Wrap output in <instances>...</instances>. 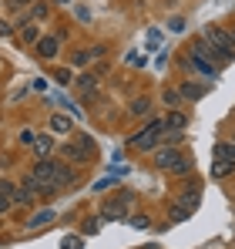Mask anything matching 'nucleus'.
Returning <instances> with one entry per match:
<instances>
[{
  "label": "nucleus",
  "instance_id": "14",
  "mask_svg": "<svg viewBox=\"0 0 235 249\" xmlns=\"http://www.w3.org/2000/svg\"><path fill=\"white\" fill-rule=\"evenodd\" d=\"M151 111V105H148V98H138L134 105H131V115H148Z\"/></svg>",
  "mask_w": 235,
  "mask_h": 249
},
{
  "label": "nucleus",
  "instance_id": "2",
  "mask_svg": "<svg viewBox=\"0 0 235 249\" xmlns=\"http://www.w3.org/2000/svg\"><path fill=\"white\" fill-rule=\"evenodd\" d=\"M31 175H34L40 185H44V192H54V175H57V162H50V159H37Z\"/></svg>",
  "mask_w": 235,
  "mask_h": 249
},
{
  "label": "nucleus",
  "instance_id": "12",
  "mask_svg": "<svg viewBox=\"0 0 235 249\" xmlns=\"http://www.w3.org/2000/svg\"><path fill=\"white\" fill-rule=\"evenodd\" d=\"M165 128H168V131H178V128H185V115H182V111H171V115L165 118Z\"/></svg>",
  "mask_w": 235,
  "mask_h": 249
},
{
  "label": "nucleus",
  "instance_id": "8",
  "mask_svg": "<svg viewBox=\"0 0 235 249\" xmlns=\"http://www.w3.org/2000/svg\"><path fill=\"white\" fill-rule=\"evenodd\" d=\"M37 54L50 61V57L57 54V37H40V41H37Z\"/></svg>",
  "mask_w": 235,
  "mask_h": 249
},
{
  "label": "nucleus",
  "instance_id": "6",
  "mask_svg": "<svg viewBox=\"0 0 235 249\" xmlns=\"http://www.w3.org/2000/svg\"><path fill=\"white\" fill-rule=\"evenodd\" d=\"M61 155L67 162H74V165H84L87 162V148L84 145H61Z\"/></svg>",
  "mask_w": 235,
  "mask_h": 249
},
{
  "label": "nucleus",
  "instance_id": "30",
  "mask_svg": "<svg viewBox=\"0 0 235 249\" xmlns=\"http://www.w3.org/2000/svg\"><path fill=\"white\" fill-rule=\"evenodd\" d=\"M54 3H71V0H54Z\"/></svg>",
  "mask_w": 235,
  "mask_h": 249
},
{
  "label": "nucleus",
  "instance_id": "19",
  "mask_svg": "<svg viewBox=\"0 0 235 249\" xmlns=\"http://www.w3.org/2000/svg\"><path fill=\"white\" fill-rule=\"evenodd\" d=\"M171 215H175V219H188V215H192V209H185L182 202H178V206L171 209Z\"/></svg>",
  "mask_w": 235,
  "mask_h": 249
},
{
  "label": "nucleus",
  "instance_id": "20",
  "mask_svg": "<svg viewBox=\"0 0 235 249\" xmlns=\"http://www.w3.org/2000/svg\"><path fill=\"white\" fill-rule=\"evenodd\" d=\"M218 159H235V145H218Z\"/></svg>",
  "mask_w": 235,
  "mask_h": 249
},
{
  "label": "nucleus",
  "instance_id": "4",
  "mask_svg": "<svg viewBox=\"0 0 235 249\" xmlns=\"http://www.w3.org/2000/svg\"><path fill=\"white\" fill-rule=\"evenodd\" d=\"M192 54H198V57H205V61H212V64H222V61H229L218 47L212 41H205V37H198L195 44H192Z\"/></svg>",
  "mask_w": 235,
  "mask_h": 249
},
{
  "label": "nucleus",
  "instance_id": "3",
  "mask_svg": "<svg viewBox=\"0 0 235 249\" xmlns=\"http://www.w3.org/2000/svg\"><path fill=\"white\" fill-rule=\"evenodd\" d=\"M205 41H212L222 54H225V57H229V61L235 57V44H232V37H229L222 27H208V31H205Z\"/></svg>",
  "mask_w": 235,
  "mask_h": 249
},
{
  "label": "nucleus",
  "instance_id": "5",
  "mask_svg": "<svg viewBox=\"0 0 235 249\" xmlns=\"http://www.w3.org/2000/svg\"><path fill=\"white\" fill-rule=\"evenodd\" d=\"M74 182H78V168H71V165H57V175H54V192L67 189V185H74Z\"/></svg>",
  "mask_w": 235,
  "mask_h": 249
},
{
  "label": "nucleus",
  "instance_id": "11",
  "mask_svg": "<svg viewBox=\"0 0 235 249\" xmlns=\"http://www.w3.org/2000/svg\"><path fill=\"white\" fill-rule=\"evenodd\" d=\"M192 68H198V71H201V74H208V78L215 74V64H212V61H205V57H198V54H192Z\"/></svg>",
  "mask_w": 235,
  "mask_h": 249
},
{
  "label": "nucleus",
  "instance_id": "18",
  "mask_svg": "<svg viewBox=\"0 0 235 249\" xmlns=\"http://www.w3.org/2000/svg\"><path fill=\"white\" fill-rule=\"evenodd\" d=\"M178 101H182V91H171V88H168V91H165V105H171V108H175Z\"/></svg>",
  "mask_w": 235,
  "mask_h": 249
},
{
  "label": "nucleus",
  "instance_id": "9",
  "mask_svg": "<svg viewBox=\"0 0 235 249\" xmlns=\"http://www.w3.org/2000/svg\"><path fill=\"white\" fill-rule=\"evenodd\" d=\"M74 124H71V118H64V115H54L50 118V131H57V135H67Z\"/></svg>",
  "mask_w": 235,
  "mask_h": 249
},
{
  "label": "nucleus",
  "instance_id": "26",
  "mask_svg": "<svg viewBox=\"0 0 235 249\" xmlns=\"http://www.w3.org/2000/svg\"><path fill=\"white\" fill-rule=\"evenodd\" d=\"M10 202H14V199H7V196H0V212H7V209H10Z\"/></svg>",
  "mask_w": 235,
  "mask_h": 249
},
{
  "label": "nucleus",
  "instance_id": "21",
  "mask_svg": "<svg viewBox=\"0 0 235 249\" xmlns=\"http://www.w3.org/2000/svg\"><path fill=\"white\" fill-rule=\"evenodd\" d=\"M225 172H232V165H229V162H225V165H222V162H218V165L212 168V175H215V178H222V175H225Z\"/></svg>",
  "mask_w": 235,
  "mask_h": 249
},
{
  "label": "nucleus",
  "instance_id": "1",
  "mask_svg": "<svg viewBox=\"0 0 235 249\" xmlns=\"http://www.w3.org/2000/svg\"><path fill=\"white\" fill-rule=\"evenodd\" d=\"M155 165L158 168H171V172H188V159H182V152H175V148H158Z\"/></svg>",
  "mask_w": 235,
  "mask_h": 249
},
{
  "label": "nucleus",
  "instance_id": "13",
  "mask_svg": "<svg viewBox=\"0 0 235 249\" xmlns=\"http://www.w3.org/2000/svg\"><path fill=\"white\" fill-rule=\"evenodd\" d=\"M20 41H24V44H37V41H40V34H37V24H27V27L20 31Z\"/></svg>",
  "mask_w": 235,
  "mask_h": 249
},
{
  "label": "nucleus",
  "instance_id": "16",
  "mask_svg": "<svg viewBox=\"0 0 235 249\" xmlns=\"http://www.w3.org/2000/svg\"><path fill=\"white\" fill-rule=\"evenodd\" d=\"M182 94H185V98H201L205 88H198V84H182Z\"/></svg>",
  "mask_w": 235,
  "mask_h": 249
},
{
  "label": "nucleus",
  "instance_id": "28",
  "mask_svg": "<svg viewBox=\"0 0 235 249\" xmlns=\"http://www.w3.org/2000/svg\"><path fill=\"white\" fill-rule=\"evenodd\" d=\"M0 34H10V27H7V24H3V20H0Z\"/></svg>",
  "mask_w": 235,
  "mask_h": 249
},
{
  "label": "nucleus",
  "instance_id": "17",
  "mask_svg": "<svg viewBox=\"0 0 235 249\" xmlns=\"http://www.w3.org/2000/svg\"><path fill=\"white\" fill-rule=\"evenodd\" d=\"M78 84H81V91H94L98 88V78L94 74H84V78H78Z\"/></svg>",
  "mask_w": 235,
  "mask_h": 249
},
{
  "label": "nucleus",
  "instance_id": "24",
  "mask_svg": "<svg viewBox=\"0 0 235 249\" xmlns=\"http://www.w3.org/2000/svg\"><path fill=\"white\" fill-rule=\"evenodd\" d=\"M165 142H168V145H178V142H182V135H178V131H168V135H165Z\"/></svg>",
  "mask_w": 235,
  "mask_h": 249
},
{
  "label": "nucleus",
  "instance_id": "29",
  "mask_svg": "<svg viewBox=\"0 0 235 249\" xmlns=\"http://www.w3.org/2000/svg\"><path fill=\"white\" fill-rule=\"evenodd\" d=\"M229 37H232V44H235V27H232V34H229Z\"/></svg>",
  "mask_w": 235,
  "mask_h": 249
},
{
  "label": "nucleus",
  "instance_id": "22",
  "mask_svg": "<svg viewBox=\"0 0 235 249\" xmlns=\"http://www.w3.org/2000/svg\"><path fill=\"white\" fill-rule=\"evenodd\" d=\"M61 246H64V249H78V246H81V239H78V236H67Z\"/></svg>",
  "mask_w": 235,
  "mask_h": 249
},
{
  "label": "nucleus",
  "instance_id": "25",
  "mask_svg": "<svg viewBox=\"0 0 235 249\" xmlns=\"http://www.w3.org/2000/svg\"><path fill=\"white\" fill-rule=\"evenodd\" d=\"M34 17H37V20H44V17H47V7H44V3H37V7H34Z\"/></svg>",
  "mask_w": 235,
  "mask_h": 249
},
{
  "label": "nucleus",
  "instance_id": "15",
  "mask_svg": "<svg viewBox=\"0 0 235 249\" xmlns=\"http://www.w3.org/2000/svg\"><path fill=\"white\" fill-rule=\"evenodd\" d=\"M182 206H185V209H195L198 206V189H188V192L182 196Z\"/></svg>",
  "mask_w": 235,
  "mask_h": 249
},
{
  "label": "nucleus",
  "instance_id": "7",
  "mask_svg": "<svg viewBox=\"0 0 235 249\" xmlns=\"http://www.w3.org/2000/svg\"><path fill=\"white\" fill-rule=\"evenodd\" d=\"M54 219H57V212H54V209H40L37 215H31V219H27V226H31V229H44V226H50Z\"/></svg>",
  "mask_w": 235,
  "mask_h": 249
},
{
  "label": "nucleus",
  "instance_id": "27",
  "mask_svg": "<svg viewBox=\"0 0 235 249\" xmlns=\"http://www.w3.org/2000/svg\"><path fill=\"white\" fill-rule=\"evenodd\" d=\"M10 7H24V3H31V0H7Z\"/></svg>",
  "mask_w": 235,
  "mask_h": 249
},
{
  "label": "nucleus",
  "instance_id": "10",
  "mask_svg": "<svg viewBox=\"0 0 235 249\" xmlns=\"http://www.w3.org/2000/svg\"><path fill=\"white\" fill-rule=\"evenodd\" d=\"M34 148H37L40 159H47V155H50V148H54V142H50L47 135H37V138H34Z\"/></svg>",
  "mask_w": 235,
  "mask_h": 249
},
{
  "label": "nucleus",
  "instance_id": "23",
  "mask_svg": "<svg viewBox=\"0 0 235 249\" xmlns=\"http://www.w3.org/2000/svg\"><path fill=\"white\" fill-rule=\"evenodd\" d=\"M34 138H37L34 131H20V142H24V145H34Z\"/></svg>",
  "mask_w": 235,
  "mask_h": 249
}]
</instances>
